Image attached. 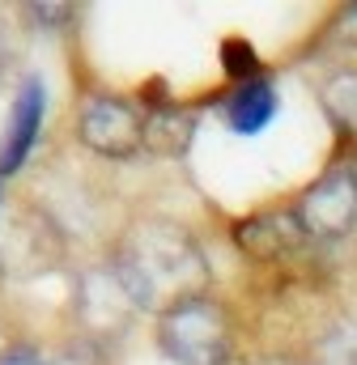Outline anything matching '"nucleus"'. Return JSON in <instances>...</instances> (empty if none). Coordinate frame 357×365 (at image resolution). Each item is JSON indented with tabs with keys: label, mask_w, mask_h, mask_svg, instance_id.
Listing matches in <instances>:
<instances>
[{
	"label": "nucleus",
	"mask_w": 357,
	"mask_h": 365,
	"mask_svg": "<svg viewBox=\"0 0 357 365\" xmlns=\"http://www.w3.org/2000/svg\"><path fill=\"white\" fill-rule=\"evenodd\" d=\"M115 272L141 310H171L183 297H196L204 284L200 247L171 221H136L119 247Z\"/></svg>",
	"instance_id": "obj_1"
},
{
	"label": "nucleus",
	"mask_w": 357,
	"mask_h": 365,
	"mask_svg": "<svg viewBox=\"0 0 357 365\" xmlns=\"http://www.w3.org/2000/svg\"><path fill=\"white\" fill-rule=\"evenodd\" d=\"M276 86L268 77H247L238 90L226 98V119L238 136H256L276 119Z\"/></svg>",
	"instance_id": "obj_6"
},
{
	"label": "nucleus",
	"mask_w": 357,
	"mask_h": 365,
	"mask_svg": "<svg viewBox=\"0 0 357 365\" xmlns=\"http://www.w3.org/2000/svg\"><path fill=\"white\" fill-rule=\"evenodd\" d=\"M69 13L73 9H43V4L30 9V17H39V21H69Z\"/></svg>",
	"instance_id": "obj_13"
},
{
	"label": "nucleus",
	"mask_w": 357,
	"mask_h": 365,
	"mask_svg": "<svg viewBox=\"0 0 357 365\" xmlns=\"http://www.w3.org/2000/svg\"><path fill=\"white\" fill-rule=\"evenodd\" d=\"M336 38L349 43V47H357V4H349V9L336 17Z\"/></svg>",
	"instance_id": "obj_11"
},
{
	"label": "nucleus",
	"mask_w": 357,
	"mask_h": 365,
	"mask_svg": "<svg viewBox=\"0 0 357 365\" xmlns=\"http://www.w3.org/2000/svg\"><path fill=\"white\" fill-rule=\"evenodd\" d=\"M315 365H357V319H341L319 340Z\"/></svg>",
	"instance_id": "obj_10"
},
{
	"label": "nucleus",
	"mask_w": 357,
	"mask_h": 365,
	"mask_svg": "<svg viewBox=\"0 0 357 365\" xmlns=\"http://www.w3.org/2000/svg\"><path fill=\"white\" fill-rule=\"evenodd\" d=\"M77 136L98 158L124 162V158H132V153L145 149V115L128 98L94 93L81 106V115H77Z\"/></svg>",
	"instance_id": "obj_4"
},
{
	"label": "nucleus",
	"mask_w": 357,
	"mask_h": 365,
	"mask_svg": "<svg viewBox=\"0 0 357 365\" xmlns=\"http://www.w3.org/2000/svg\"><path fill=\"white\" fill-rule=\"evenodd\" d=\"M230 365H234V361H230Z\"/></svg>",
	"instance_id": "obj_15"
},
{
	"label": "nucleus",
	"mask_w": 357,
	"mask_h": 365,
	"mask_svg": "<svg viewBox=\"0 0 357 365\" xmlns=\"http://www.w3.org/2000/svg\"><path fill=\"white\" fill-rule=\"evenodd\" d=\"M0 365H43L39 361V353H30V349H13V353H4Z\"/></svg>",
	"instance_id": "obj_12"
},
{
	"label": "nucleus",
	"mask_w": 357,
	"mask_h": 365,
	"mask_svg": "<svg viewBox=\"0 0 357 365\" xmlns=\"http://www.w3.org/2000/svg\"><path fill=\"white\" fill-rule=\"evenodd\" d=\"M158 344L175 365H230L234 331H230L226 310L213 297L196 293V297H183L171 310H162Z\"/></svg>",
	"instance_id": "obj_2"
},
{
	"label": "nucleus",
	"mask_w": 357,
	"mask_h": 365,
	"mask_svg": "<svg viewBox=\"0 0 357 365\" xmlns=\"http://www.w3.org/2000/svg\"><path fill=\"white\" fill-rule=\"evenodd\" d=\"M319 98H323L328 115H332L345 132H357V68L332 73V77L319 86Z\"/></svg>",
	"instance_id": "obj_9"
},
{
	"label": "nucleus",
	"mask_w": 357,
	"mask_h": 365,
	"mask_svg": "<svg viewBox=\"0 0 357 365\" xmlns=\"http://www.w3.org/2000/svg\"><path fill=\"white\" fill-rule=\"evenodd\" d=\"M0 64H4V43H0Z\"/></svg>",
	"instance_id": "obj_14"
},
{
	"label": "nucleus",
	"mask_w": 357,
	"mask_h": 365,
	"mask_svg": "<svg viewBox=\"0 0 357 365\" xmlns=\"http://www.w3.org/2000/svg\"><path fill=\"white\" fill-rule=\"evenodd\" d=\"M306 242H341L357 230V166H332L289 208Z\"/></svg>",
	"instance_id": "obj_3"
},
{
	"label": "nucleus",
	"mask_w": 357,
	"mask_h": 365,
	"mask_svg": "<svg viewBox=\"0 0 357 365\" xmlns=\"http://www.w3.org/2000/svg\"><path fill=\"white\" fill-rule=\"evenodd\" d=\"M238 242H243L251 255H260V259H281L285 251L302 247L306 238H302L293 212H272V217H251V221H243V225H238Z\"/></svg>",
	"instance_id": "obj_7"
},
{
	"label": "nucleus",
	"mask_w": 357,
	"mask_h": 365,
	"mask_svg": "<svg viewBox=\"0 0 357 365\" xmlns=\"http://www.w3.org/2000/svg\"><path fill=\"white\" fill-rule=\"evenodd\" d=\"M43 106H47L43 81L39 77L21 81L17 102H13V119H9V140H4V153H0V175H13L30 158V149L39 140V128H43Z\"/></svg>",
	"instance_id": "obj_5"
},
{
	"label": "nucleus",
	"mask_w": 357,
	"mask_h": 365,
	"mask_svg": "<svg viewBox=\"0 0 357 365\" xmlns=\"http://www.w3.org/2000/svg\"><path fill=\"white\" fill-rule=\"evenodd\" d=\"M191 128L196 123L183 106H175V102L154 106V110H145V149H154L162 158H178L191 145Z\"/></svg>",
	"instance_id": "obj_8"
}]
</instances>
